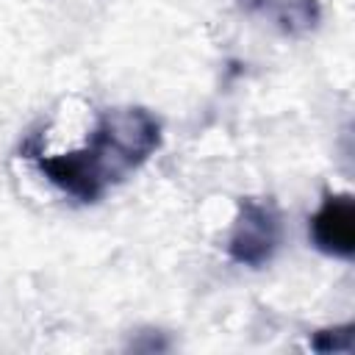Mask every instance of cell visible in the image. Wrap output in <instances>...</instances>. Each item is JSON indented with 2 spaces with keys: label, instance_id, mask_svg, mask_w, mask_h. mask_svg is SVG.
I'll list each match as a JSON object with an SVG mask.
<instances>
[{
  "label": "cell",
  "instance_id": "cell-1",
  "mask_svg": "<svg viewBox=\"0 0 355 355\" xmlns=\"http://www.w3.org/2000/svg\"><path fill=\"white\" fill-rule=\"evenodd\" d=\"M161 144V125L144 108L108 111L94 128L92 144L83 150L103 186L122 180L144 164Z\"/></svg>",
  "mask_w": 355,
  "mask_h": 355
},
{
  "label": "cell",
  "instance_id": "cell-2",
  "mask_svg": "<svg viewBox=\"0 0 355 355\" xmlns=\"http://www.w3.org/2000/svg\"><path fill=\"white\" fill-rule=\"evenodd\" d=\"M280 241V216L275 205L244 200L230 233V258L244 266H261L266 263Z\"/></svg>",
  "mask_w": 355,
  "mask_h": 355
},
{
  "label": "cell",
  "instance_id": "cell-3",
  "mask_svg": "<svg viewBox=\"0 0 355 355\" xmlns=\"http://www.w3.org/2000/svg\"><path fill=\"white\" fill-rule=\"evenodd\" d=\"M311 239L327 255L349 258L355 252V205L347 194L327 197L319 205L311 216Z\"/></svg>",
  "mask_w": 355,
  "mask_h": 355
},
{
  "label": "cell",
  "instance_id": "cell-4",
  "mask_svg": "<svg viewBox=\"0 0 355 355\" xmlns=\"http://www.w3.org/2000/svg\"><path fill=\"white\" fill-rule=\"evenodd\" d=\"M39 169L50 178V183H55L61 191H67L83 202L97 200L105 189L83 150L67 153V155H42Z\"/></svg>",
  "mask_w": 355,
  "mask_h": 355
},
{
  "label": "cell",
  "instance_id": "cell-5",
  "mask_svg": "<svg viewBox=\"0 0 355 355\" xmlns=\"http://www.w3.org/2000/svg\"><path fill=\"white\" fill-rule=\"evenodd\" d=\"M313 349L319 352H347L352 349V327H336V330H319L313 336Z\"/></svg>",
  "mask_w": 355,
  "mask_h": 355
}]
</instances>
